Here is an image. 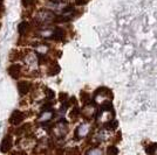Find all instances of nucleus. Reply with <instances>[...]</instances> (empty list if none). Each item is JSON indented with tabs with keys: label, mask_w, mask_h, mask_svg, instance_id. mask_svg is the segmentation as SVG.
<instances>
[{
	"label": "nucleus",
	"mask_w": 157,
	"mask_h": 155,
	"mask_svg": "<svg viewBox=\"0 0 157 155\" xmlns=\"http://www.w3.org/2000/svg\"><path fill=\"white\" fill-rule=\"evenodd\" d=\"M24 119H25V114L21 112V111H14L13 113L11 114L10 117V123L12 124V125H19L24 121Z\"/></svg>",
	"instance_id": "nucleus-1"
},
{
	"label": "nucleus",
	"mask_w": 157,
	"mask_h": 155,
	"mask_svg": "<svg viewBox=\"0 0 157 155\" xmlns=\"http://www.w3.org/2000/svg\"><path fill=\"white\" fill-rule=\"evenodd\" d=\"M12 145H13V141H12V138L11 136H5L1 141V145H0V150L2 153H7L10 152V149L12 148Z\"/></svg>",
	"instance_id": "nucleus-2"
},
{
	"label": "nucleus",
	"mask_w": 157,
	"mask_h": 155,
	"mask_svg": "<svg viewBox=\"0 0 157 155\" xmlns=\"http://www.w3.org/2000/svg\"><path fill=\"white\" fill-rule=\"evenodd\" d=\"M7 71H8V75L12 78H18L20 75V71H21V67L19 64H12Z\"/></svg>",
	"instance_id": "nucleus-3"
},
{
	"label": "nucleus",
	"mask_w": 157,
	"mask_h": 155,
	"mask_svg": "<svg viewBox=\"0 0 157 155\" xmlns=\"http://www.w3.org/2000/svg\"><path fill=\"white\" fill-rule=\"evenodd\" d=\"M29 88H31V85L26 81H21V82L18 83V90H19V93L21 96H25L29 91Z\"/></svg>",
	"instance_id": "nucleus-4"
},
{
	"label": "nucleus",
	"mask_w": 157,
	"mask_h": 155,
	"mask_svg": "<svg viewBox=\"0 0 157 155\" xmlns=\"http://www.w3.org/2000/svg\"><path fill=\"white\" fill-rule=\"evenodd\" d=\"M63 35H65L63 29H61V28H56V29L54 31V33H53V39L56 40V41H59V40H62Z\"/></svg>",
	"instance_id": "nucleus-5"
},
{
	"label": "nucleus",
	"mask_w": 157,
	"mask_h": 155,
	"mask_svg": "<svg viewBox=\"0 0 157 155\" xmlns=\"http://www.w3.org/2000/svg\"><path fill=\"white\" fill-rule=\"evenodd\" d=\"M27 29H28V22L22 21L21 23H19V26H18V32H19L20 35H25L27 32Z\"/></svg>",
	"instance_id": "nucleus-6"
},
{
	"label": "nucleus",
	"mask_w": 157,
	"mask_h": 155,
	"mask_svg": "<svg viewBox=\"0 0 157 155\" xmlns=\"http://www.w3.org/2000/svg\"><path fill=\"white\" fill-rule=\"evenodd\" d=\"M107 154H118V149L116 147H114V146H109L108 149H107Z\"/></svg>",
	"instance_id": "nucleus-7"
},
{
	"label": "nucleus",
	"mask_w": 157,
	"mask_h": 155,
	"mask_svg": "<svg viewBox=\"0 0 157 155\" xmlns=\"http://www.w3.org/2000/svg\"><path fill=\"white\" fill-rule=\"evenodd\" d=\"M102 110L103 111H111L113 110V104L110 102H108V103H105L102 105Z\"/></svg>",
	"instance_id": "nucleus-8"
},
{
	"label": "nucleus",
	"mask_w": 157,
	"mask_h": 155,
	"mask_svg": "<svg viewBox=\"0 0 157 155\" xmlns=\"http://www.w3.org/2000/svg\"><path fill=\"white\" fill-rule=\"evenodd\" d=\"M107 127L109 129H115L117 127V121L116 120H114V121H110L109 124H107Z\"/></svg>",
	"instance_id": "nucleus-9"
},
{
	"label": "nucleus",
	"mask_w": 157,
	"mask_h": 155,
	"mask_svg": "<svg viewBox=\"0 0 157 155\" xmlns=\"http://www.w3.org/2000/svg\"><path fill=\"white\" fill-rule=\"evenodd\" d=\"M34 1L35 0H22V4H24V6H31V5H34Z\"/></svg>",
	"instance_id": "nucleus-10"
},
{
	"label": "nucleus",
	"mask_w": 157,
	"mask_h": 155,
	"mask_svg": "<svg viewBox=\"0 0 157 155\" xmlns=\"http://www.w3.org/2000/svg\"><path fill=\"white\" fill-rule=\"evenodd\" d=\"M145 152L148 153V154H152V153H155V146H148L147 149H145Z\"/></svg>",
	"instance_id": "nucleus-11"
},
{
	"label": "nucleus",
	"mask_w": 157,
	"mask_h": 155,
	"mask_svg": "<svg viewBox=\"0 0 157 155\" xmlns=\"http://www.w3.org/2000/svg\"><path fill=\"white\" fill-rule=\"evenodd\" d=\"M46 95L49 98H54V97H55V93H54V92H53L51 89H46Z\"/></svg>",
	"instance_id": "nucleus-12"
},
{
	"label": "nucleus",
	"mask_w": 157,
	"mask_h": 155,
	"mask_svg": "<svg viewBox=\"0 0 157 155\" xmlns=\"http://www.w3.org/2000/svg\"><path fill=\"white\" fill-rule=\"evenodd\" d=\"M86 0H76V5H83Z\"/></svg>",
	"instance_id": "nucleus-13"
},
{
	"label": "nucleus",
	"mask_w": 157,
	"mask_h": 155,
	"mask_svg": "<svg viewBox=\"0 0 157 155\" xmlns=\"http://www.w3.org/2000/svg\"><path fill=\"white\" fill-rule=\"evenodd\" d=\"M2 6V2H1V1H0V7Z\"/></svg>",
	"instance_id": "nucleus-14"
},
{
	"label": "nucleus",
	"mask_w": 157,
	"mask_h": 155,
	"mask_svg": "<svg viewBox=\"0 0 157 155\" xmlns=\"http://www.w3.org/2000/svg\"><path fill=\"white\" fill-rule=\"evenodd\" d=\"M0 26H1V25H0Z\"/></svg>",
	"instance_id": "nucleus-15"
}]
</instances>
